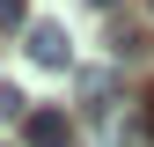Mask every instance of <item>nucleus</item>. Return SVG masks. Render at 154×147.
<instances>
[{
	"mask_svg": "<svg viewBox=\"0 0 154 147\" xmlns=\"http://www.w3.org/2000/svg\"><path fill=\"white\" fill-rule=\"evenodd\" d=\"M147 8H154V0H147Z\"/></svg>",
	"mask_w": 154,
	"mask_h": 147,
	"instance_id": "8",
	"label": "nucleus"
},
{
	"mask_svg": "<svg viewBox=\"0 0 154 147\" xmlns=\"http://www.w3.org/2000/svg\"><path fill=\"white\" fill-rule=\"evenodd\" d=\"M140 118H147V133H154V88H147V96H140Z\"/></svg>",
	"mask_w": 154,
	"mask_h": 147,
	"instance_id": "5",
	"label": "nucleus"
},
{
	"mask_svg": "<svg viewBox=\"0 0 154 147\" xmlns=\"http://www.w3.org/2000/svg\"><path fill=\"white\" fill-rule=\"evenodd\" d=\"M0 147H15V140H0Z\"/></svg>",
	"mask_w": 154,
	"mask_h": 147,
	"instance_id": "7",
	"label": "nucleus"
},
{
	"mask_svg": "<svg viewBox=\"0 0 154 147\" xmlns=\"http://www.w3.org/2000/svg\"><path fill=\"white\" fill-rule=\"evenodd\" d=\"M0 110H8V118H29V96L22 88H0Z\"/></svg>",
	"mask_w": 154,
	"mask_h": 147,
	"instance_id": "4",
	"label": "nucleus"
},
{
	"mask_svg": "<svg viewBox=\"0 0 154 147\" xmlns=\"http://www.w3.org/2000/svg\"><path fill=\"white\" fill-rule=\"evenodd\" d=\"M29 59H37V66H66V59H73L66 30H59V22H29Z\"/></svg>",
	"mask_w": 154,
	"mask_h": 147,
	"instance_id": "2",
	"label": "nucleus"
},
{
	"mask_svg": "<svg viewBox=\"0 0 154 147\" xmlns=\"http://www.w3.org/2000/svg\"><path fill=\"white\" fill-rule=\"evenodd\" d=\"M29 22V0H0V30H22Z\"/></svg>",
	"mask_w": 154,
	"mask_h": 147,
	"instance_id": "3",
	"label": "nucleus"
},
{
	"mask_svg": "<svg viewBox=\"0 0 154 147\" xmlns=\"http://www.w3.org/2000/svg\"><path fill=\"white\" fill-rule=\"evenodd\" d=\"M66 140H73L66 110H29L22 118V147H66Z\"/></svg>",
	"mask_w": 154,
	"mask_h": 147,
	"instance_id": "1",
	"label": "nucleus"
},
{
	"mask_svg": "<svg viewBox=\"0 0 154 147\" xmlns=\"http://www.w3.org/2000/svg\"><path fill=\"white\" fill-rule=\"evenodd\" d=\"M88 8H118V0H88Z\"/></svg>",
	"mask_w": 154,
	"mask_h": 147,
	"instance_id": "6",
	"label": "nucleus"
}]
</instances>
